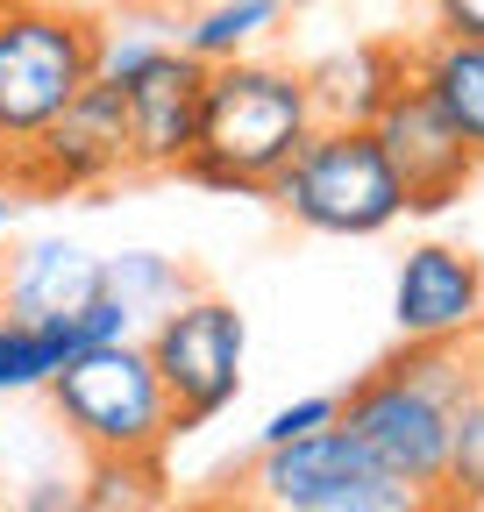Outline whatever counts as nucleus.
Masks as SVG:
<instances>
[{
  "instance_id": "obj_21",
  "label": "nucleus",
  "mask_w": 484,
  "mask_h": 512,
  "mask_svg": "<svg viewBox=\"0 0 484 512\" xmlns=\"http://www.w3.org/2000/svg\"><path fill=\"white\" fill-rule=\"evenodd\" d=\"M335 420V392H307V399H292V406H278L271 420H264V434H257V448H278V441H299V434H314V427H328Z\"/></svg>"
},
{
  "instance_id": "obj_25",
  "label": "nucleus",
  "mask_w": 484,
  "mask_h": 512,
  "mask_svg": "<svg viewBox=\"0 0 484 512\" xmlns=\"http://www.w3.org/2000/svg\"><path fill=\"white\" fill-rule=\"evenodd\" d=\"M463 356H470V377H477V392H484V320L463 335Z\"/></svg>"
},
{
  "instance_id": "obj_4",
  "label": "nucleus",
  "mask_w": 484,
  "mask_h": 512,
  "mask_svg": "<svg viewBox=\"0 0 484 512\" xmlns=\"http://www.w3.org/2000/svg\"><path fill=\"white\" fill-rule=\"evenodd\" d=\"M43 399L86 456H164L178 441V413L143 356V335L65 356V370L43 384Z\"/></svg>"
},
{
  "instance_id": "obj_18",
  "label": "nucleus",
  "mask_w": 484,
  "mask_h": 512,
  "mask_svg": "<svg viewBox=\"0 0 484 512\" xmlns=\"http://www.w3.org/2000/svg\"><path fill=\"white\" fill-rule=\"evenodd\" d=\"M157 505H164L157 456H86L79 512H157Z\"/></svg>"
},
{
  "instance_id": "obj_23",
  "label": "nucleus",
  "mask_w": 484,
  "mask_h": 512,
  "mask_svg": "<svg viewBox=\"0 0 484 512\" xmlns=\"http://www.w3.org/2000/svg\"><path fill=\"white\" fill-rule=\"evenodd\" d=\"M435 36H477L484 43V0H428Z\"/></svg>"
},
{
  "instance_id": "obj_22",
  "label": "nucleus",
  "mask_w": 484,
  "mask_h": 512,
  "mask_svg": "<svg viewBox=\"0 0 484 512\" xmlns=\"http://www.w3.org/2000/svg\"><path fill=\"white\" fill-rule=\"evenodd\" d=\"M8 512H79V484H65V477H29Z\"/></svg>"
},
{
  "instance_id": "obj_5",
  "label": "nucleus",
  "mask_w": 484,
  "mask_h": 512,
  "mask_svg": "<svg viewBox=\"0 0 484 512\" xmlns=\"http://www.w3.org/2000/svg\"><path fill=\"white\" fill-rule=\"evenodd\" d=\"M93 29L100 22L50 8V0H8L0 8V157L43 136L93 86Z\"/></svg>"
},
{
  "instance_id": "obj_9",
  "label": "nucleus",
  "mask_w": 484,
  "mask_h": 512,
  "mask_svg": "<svg viewBox=\"0 0 484 512\" xmlns=\"http://www.w3.org/2000/svg\"><path fill=\"white\" fill-rule=\"evenodd\" d=\"M371 136H378L385 164H392L399 185H406V214H442L449 200H463V185L477 178V157L456 143V128L435 114V100L420 93L413 79L378 107Z\"/></svg>"
},
{
  "instance_id": "obj_1",
  "label": "nucleus",
  "mask_w": 484,
  "mask_h": 512,
  "mask_svg": "<svg viewBox=\"0 0 484 512\" xmlns=\"http://www.w3.org/2000/svg\"><path fill=\"white\" fill-rule=\"evenodd\" d=\"M314 93L307 72L271 57H228L207 64V93H200V143L186 171L207 192H235V200H264L271 171L314 136Z\"/></svg>"
},
{
  "instance_id": "obj_17",
  "label": "nucleus",
  "mask_w": 484,
  "mask_h": 512,
  "mask_svg": "<svg viewBox=\"0 0 484 512\" xmlns=\"http://www.w3.org/2000/svg\"><path fill=\"white\" fill-rule=\"evenodd\" d=\"M65 356H79L72 328H22V320L0 313V399L43 392V384L65 370Z\"/></svg>"
},
{
  "instance_id": "obj_19",
  "label": "nucleus",
  "mask_w": 484,
  "mask_h": 512,
  "mask_svg": "<svg viewBox=\"0 0 484 512\" xmlns=\"http://www.w3.org/2000/svg\"><path fill=\"white\" fill-rule=\"evenodd\" d=\"M307 512H456V498L442 484H406L392 470H363L356 484H342L335 498H321Z\"/></svg>"
},
{
  "instance_id": "obj_3",
  "label": "nucleus",
  "mask_w": 484,
  "mask_h": 512,
  "mask_svg": "<svg viewBox=\"0 0 484 512\" xmlns=\"http://www.w3.org/2000/svg\"><path fill=\"white\" fill-rule=\"evenodd\" d=\"M264 200L307 235H342V242H363V235H385L399 214H406V185L399 171L385 164L371 128H349V121H314V136L299 143Z\"/></svg>"
},
{
  "instance_id": "obj_14",
  "label": "nucleus",
  "mask_w": 484,
  "mask_h": 512,
  "mask_svg": "<svg viewBox=\"0 0 484 512\" xmlns=\"http://www.w3.org/2000/svg\"><path fill=\"white\" fill-rule=\"evenodd\" d=\"M399 86H406V50L399 43H349V50H328L307 72L314 114L321 121H349V128H371L378 107Z\"/></svg>"
},
{
  "instance_id": "obj_16",
  "label": "nucleus",
  "mask_w": 484,
  "mask_h": 512,
  "mask_svg": "<svg viewBox=\"0 0 484 512\" xmlns=\"http://www.w3.org/2000/svg\"><path fill=\"white\" fill-rule=\"evenodd\" d=\"M285 0H207V8L178 29V50L200 64H228V57H257V43L278 29Z\"/></svg>"
},
{
  "instance_id": "obj_20",
  "label": "nucleus",
  "mask_w": 484,
  "mask_h": 512,
  "mask_svg": "<svg viewBox=\"0 0 484 512\" xmlns=\"http://www.w3.org/2000/svg\"><path fill=\"white\" fill-rule=\"evenodd\" d=\"M442 491L456 498V512L484 505V392H470L449 420V463H442Z\"/></svg>"
},
{
  "instance_id": "obj_7",
  "label": "nucleus",
  "mask_w": 484,
  "mask_h": 512,
  "mask_svg": "<svg viewBox=\"0 0 484 512\" xmlns=\"http://www.w3.org/2000/svg\"><path fill=\"white\" fill-rule=\"evenodd\" d=\"M129 171V128H121V93L86 86L43 136H29L15 157H0V178L15 192H93Z\"/></svg>"
},
{
  "instance_id": "obj_6",
  "label": "nucleus",
  "mask_w": 484,
  "mask_h": 512,
  "mask_svg": "<svg viewBox=\"0 0 484 512\" xmlns=\"http://www.w3.org/2000/svg\"><path fill=\"white\" fill-rule=\"evenodd\" d=\"M143 356L164 384V399L178 413V434L214 427L242 399V356H250V320L221 292L178 299L164 320L143 328Z\"/></svg>"
},
{
  "instance_id": "obj_8",
  "label": "nucleus",
  "mask_w": 484,
  "mask_h": 512,
  "mask_svg": "<svg viewBox=\"0 0 484 512\" xmlns=\"http://www.w3.org/2000/svg\"><path fill=\"white\" fill-rule=\"evenodd\" d=\"M121 93V128H129V171H186L200 143V93H207V64L178 50V36L136 64Z\"/></svg>"
},
{
  "instance_id": "obj_24",
  "label": "nucleus",
  "mask_w": 484,
  "mask_h": 512,
  "mask_svg": "<svg viewBox=\"0 0 484 512\" xmlns=\"http://www.w3.org/2000/svg\"><path fill=\"white\" fill-rule=\"evenodd\" d=\"M186 512H271L250 484H242V491H221V498H200V505H186Z\"/></svg>"
},
{
  "instance_id": "obj_10",
  "label": "nucleus",
  "mask_w": 484,
  "mask_h": 512,
  "mask_svg": "<svg viewBox=\"0 0 484 512\" xmlns=\"http://www.w3.org/2000/svg\"><path fill=\"white\" fill-rule=\"evenodd\" d=\"M484 320V264L463 242H413L392 271L399 342H463Z\"/></svg>"
},
{
  "instance_id": "obj_2",
  "label": "nucleus",
  "mask_w": 484,
  "mask_h": 512,
  "mask_svg": "<svg viewBox=\"0 0 484 512\" xmlns=\"http://www.w3.org/2000/svg\"><path fill=\"white\" fill-rule=\"evenodd\" d=\"M477 392L463 342H399L378 370L335 392V420L363 441V456L406 484H442L449 420Z\"/></svg>"
},
{
  "instance_id": "obj_15",
  "label": "nucleus",
  "mask_w": 484,
  "mask_h": 512,
  "mask_svg": "<svg viewBox=\"0 0 484 512\" xmlns=\"http://www.w3.org/2000/svg\"><path fill=\"white\" fill-rule=\"evenodd\" d=\"M100 292H114L121 306L136 313V335L150 328V320H164L178 299H193V271L178 264V256L164 249H121V256H100Z\"/></svg>"
},
{
  "instance_id": "obj_11",
  "label": "nucleus",
  "mask_w": 484,
  "mask_h": 512,
  "mask_svg": "<svg viewBox=\"0 0 484 512\" xmlns=\"http://www.w3.org/2000/svg\"><path fill=\"white\" fill-rule=\"evenodd\" d=\"M100 299V256L65 235H29L0 264V313L22 328H72V313Z\"/></svg>"
},
{
  "instance_id": "obj_26",
  "label": "nucleus",
  "mask_w": 484,
  "mask_h": 512,
  "mask_svg": "<svg viewBox=\"0 0 484 512\" xmlns=\"http://www.w3.org/2000/svg\"><path fill=\"white\" fill-rule=\"evenodd\" d=\"M8 221H15V200H8V185H0V235H8Z\"/></svg>"
},
{
  "instance_id": "obj_13",
  "label": "nucleus",
  "mask_w": 484,
  "mask_h": 512,
  "mask_svg": "<svg viewBox=\"0 0 484 512\" xmlns=\"http://www.w3.org/2000/svg\"><path fill=\"white\" fill-rule=\"evenodd\" d=\"M406 79L435 100V114L456 128V143L484 164V43L477 36H420L406 50Z\"/></svg>"
},
{
  "instance_id": "obj_12",
  "label": "nucleus",
  "mask_w": 484,
  "mask_h": 512,
  "mask_svg": "<svg viewBox=\"0 0 484 512\" xmlns=\"http://www.w3.org/2000/svg\"><path fill=\"white\" fill-rule=\"evenodd\" d=\"M363 470H378L371 456H363V441H356L342 420H328V427L299 434V441L257 448V463H250V477H242V484H250L271 512H307V505L335 498L342 484H356Z\"/></svg>"
},
{
  "instance_id": "obj_27",
  "label": "nucleus",
  "mask_w": 484,
  "mask_h": 512,
  "mask_svg": "<svg viewBox=\"0 0 484 512\" xmlns=\"http://www.w3.org/2000/svg\"><path fill=\"white\" fill-rule=\"evenodd\" d=\"M0 8H8V0H0Z\"/></svg>"
}]
</instances>
